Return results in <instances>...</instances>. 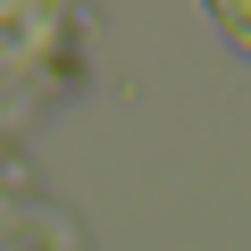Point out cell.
<instances>
[{"mask_svg":"<svg viewBox=\"0 0 251 251\" xmlns=\"http://www.w3.org/2000/svg\"><path fill=\"white\" fill-rule=\"evenodd\" d=\"M209 17L226 25V42H234V50H251V0H218Z\"/></svg>","mask_w":251,"mask_h":251,"instance_id":"6da1fadb","label":"cell"}]
</instances>
